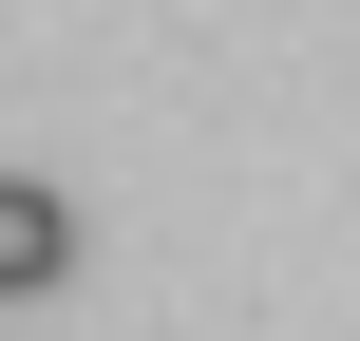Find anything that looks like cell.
Wrapping results in <instances>:
<instances>
[{
  "label": "cell",
  "instance_id": "cell-1",
  "mask_svg": "<svg viewBox=\"0 0 360 341\" xmlns=\"http://www.w3.org/2000/svg\"><path fill=\"white\" fill-rule=\"evenodd\" d=\"M38 285H76V209L38 171H0V304H38Z\"/></svg>",
  "mask_w": 360,
  "mask_h": 341
}]
</instances>
